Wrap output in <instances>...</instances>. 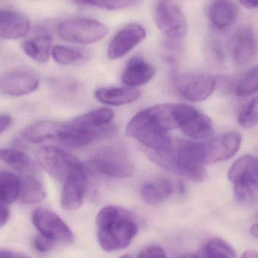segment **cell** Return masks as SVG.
<instances>
[{
  "mask_svg": "<svg viewBox=\"0 0 258 258\" xmlns=\"http://www.w3.org/2000/svg\"><path fill=\"white\" fill-rule=\"evenodd\" d=\"M147 154L150 160L161 168L189 180L201 182L207 177L203 143L172 140L163 150L147 149Z\"/></svg>",
  "mask_w": 258,
  "mask_h": 258,
  "instance_id": "6da1fadb",
  "label": "cell"
},
{
  "mask_svg": "<svg viewBox=\"0 0 258 258\" xmlns=\"http://www.w3.org/2000/svg\"><path fill=\"white\" fill-rule=\"evenodd\" d=\"M175 128L173 104H159L138 112L129 121L126 133L147 150H161L171 144L170 132Z\"/></svg>",
  "mask_w": 258,
  "mask_h": 258,
  "instance_id": "7a4b0ae2",
  "label": "cell"
},
{
  "mask_svg": "<svg viewBox=\"0 0 258 258\" xmlns=\"http://www.w3.org/2000/svg\"><path fill=\"white\" fill-rule=\"evenodd\" d=\"M96 226L98 242L106 251L126 248L138 232L130 212L118 206L103 208L97 215Z\"/></svg>",
  "mask_w": 258,
  "mask_h": 258,
  "instance_id": "3957f363",
  "label": "cell"
},
{
  "mask_svg": "<svg viewBox=\"0 0 258 258\" xmlns=\"http://www.w3.org/2000/svg\"><path fill=\"white\" fill-rule=\"evenodd\" d=\"M155 22L165 35L169 48L177 47L187 33V22L176 0H158L155 7Z\"/></svg>",
  "mask_w": 258,
  "mask_h": 258,
  "instance_id": "277c9868",
  "label": "cell"
},
{
  "mask_svg": "<svg viewBox=\"0 0 258 258\" xmlns=\"http://www.w3.org/2000/svg\"><path fill=\"white\" fill-rule=\"evenodd\" d=\"M90 163L100 174L113 178H128L134 172L132 159L122 146L109 145L98 149L91 157Z\"/></svg>",
  "mask_w": 258,
  "mask_h": 258,
  "instance_id": "5b68a950",
  "label": "cell"
},
{
  "mask_svg": "<svg viewBox=\"0 0 258 258\" xmlns=\"http://www.w3.org/2000/svg\"><path fill=\"white\" fill-rule=\"evenodd\" d=\"M59 36L73 43H95L104 39L109 32L108 27L96 20L74 18L59 23L57 27Z\"/></svg>",
  "mask_w": 258,
  "mask_h": 258,
  "instance_id": "8992f818",
  "label": "cell"
},
{
  "mask_svg": "<svg viewBox=\"0 0 258 258\" xmlns=\"http://www.w3.org/2000/svg\"><path fill=\"white\" fill-rule=\"evenodd\" d=\"M173 115L177 128L194 139H206L213 134L212 119L192 106L173 104Z\"/></svg>",
  "mask_w": 258,
  "mask_h": 258,
  "instance_id": "52a82bcc",
  "label": "cell"
},
{
  "mask_svg": "<svg viewBox=\"0 0 258 258\" xmlns=\"http://www.w3.org/2000/svg\"><path fill=\"white\" fill-rule=\"evenodd\" d=\"M36 159L39 165L53 178L62 183L73 170L81 163L75 156L52 146L41 147L36 153Z\"/></svg>",
  "mask_w": 258,
  "mask_h": 258,
  "instance_id": "ba28073f",
  "label": "cell"
},
{
  "mask_svg": "<svg viewBox=\"0 0 258 258\" xmlns=\"http://www.w3.org/2000/svg\"><path fill=\"white\" fill-rule=\"evenodd\" d=\"M215 77L205 73L182 74L175 81V88L179 95L192 102L207 99L215 90Z\"/></svg>",
  "mask_w": 258,
  "mask_h": 258,
  "instance_id": "9c48e42d",
  "label": "cell"
},
{
  "mask_svg": "<svg viewBox=\"0 0 258 258\" xmlns=\"http://www.w3.org/2000/svg\"><path fill=\"white\" fill-rule=\"evenodd\" d=\"M33 225L40 234L59 243L70 244L74 241V233L66 223L52 211L36 209L32 215Z\"/></svg>",
  "mask_w": 258,
  "mask_h": 258,
  "instance_id": "30bf717a",
  "label": "cell"
},
{
  "mask_svg": "<svg viewBox=\"0 0 258 258\" xmlns=\"http://www.w3.org/2000/svg\"><path fill=\"white\" fill-rule=\"evenodd\" d=\"M87 188V175L83 164L77 165L63 182L60 204L66 211L78 209L83 204Z\"/></svg>",
  "mask_w": 258,
  "mask_h": 258,
  "instance_id": "8fae6325",
  "label": "cell"
},
{
  "mask_svg": "<svg viewBox=\"0 0 258 258\" xmlns=\"http://www.w3.org/2000/svg\"><path fill=\"white\" fill-rule=\"evenodd\" d=\"M242 136L228 132L207 143H203L205 163H218L233 157L240 148Z\"/></svg>",
  "mask_w": 258,
  "mask_h": 258,
  "instance_id": "7c38bea8",
  "label": "cell"
},
{
  "mask_svg": "<svg viewBox=\"0 0 258 258\" xmlns=\"http://www.w3.org/2000/svg\"><path fill=\"white\" fill-rule=\"evenodd\" d=\"M39 84V77L33 71L15 70L0 78V92L9 96H23L36 91Z\"/></svg>",
  "mask_w": 258,
  "mask_h": 258,
  "instance_id": "4fadbf2b",
  "label": "cell"
},
{
  "mask_svg": "<svg viewBox=\"0 0 258 258\" xmlns=\"http://www.w3.org/2000/svg\"><path fill=\"white\" fill-rule=\"evenodd\" d=\"M146 37V30L142 26L132 23L121 29L110 42L107 48V57L116 60L126 55Z\"/></svg>",
  "mask_w": 258,
  "mask_h": 258,
  "instance_id": "5bb4252c",
  "label": "cell"
},
{
  "mask_svg": "<svg viewBox=\"0 0 258 258\" xmlns=\"http://www.w3.org/2000/svg\"><path fill=\"white\" fill-rule=\"evenodd\" d=\"M258 42L254 30L248 26L236 30L232 39L233 58L237 64L249 63L257 54Z\"/></svg>",
  "mask_w": 258,
  "mask_h": 258,
  "instance_id": "9a60e30c",
  "label": "cell"
},
{
  "mask_svg": "<svg viewBox=\"0 0 258 258\" xmlns=\"http://www.w3.org/2000/svg\"><path fill=\"white\" fill-rule=\"evenodd\" d=\"M30 29V21L22 14L12 10H0L1 39H21L29 33Z\"/></svg>",
  "mask_w": 258,
  "mask_h": 258,
  "instance_id": "2e32d148",
  "label": "cell"
},
{
  "mask_svg": "<svg viewBox=\"0 0 258 258\" xmlns=\"http://www.w3.org/2000/svg\"><path fill=\"white\" fill-rule=\"evenodd\" d=\"M155 74L153 65L142 57H134L124 68L121 80L128 87H138L150 82Z\"/></svg>",
  "mask_w": 258,
  "mask_h": 258,
  "instance_id": "e0dca14e",
  "label": "cell"
},
{
  "mask_svg": "<svg viewBox=\"0 0 258 258\" xmlns=\"http://www.w3.org/2000/svg\"><path fill=\"white\" fill-rule=\"evenodd\" d=\"M45 197L46 190L37 171L21 175L19 198L23 204H37Z\"/></svg>",
  "mask_w": 258,
  "mask_h": 258,
  "instance_id": "ac0fdd59",
  "label": "cell"
},
{
  "mask_svg": "<svg viewBox=\"0 0 258 258\" xmlns=\"http://www.w3.org/2000/svg\"><path fill=\"white\" fill-rule=\"evenodd\" d=\"M237 15V8L230 0H215L209 9V19L214 27L219 30L233 25Z\"/></svg>",
  "mask_w": 258,
  "mask_h": 258,
  "instance_id": "d6986e66",
  "label": "cell"
},
{
  "mask_svg": "<svg viewBox=\"0 0 258 258\" xmlns=\"http://www.w3.org/2000/svg\"><path fill=\"white\" fill-rule=\"evenodd\" d=\"M95 98L103 104L121 106L131 104L141 96V92L134 88H102L95 93Z\"/></svg>",
  "mask_w": 258,
  "mask_h": 258,
  "instance_id": "ffe728a7",
  "label": "cell"
},
{
  "mask_svg": "<svg viewBox=\"0 0 258 258\" xmlns=\"http://www.w3.org/2000/svg\"><path fill=\"white\" fill-rule=\"evenodd\" d=\"M52 38L47 33L33 36L22 44L25 54L35 61L46 63L51 54Z\"/></svg>",
  "mask_w": 258,
  "mask_h": 258,
  "instance_id": "44dd1931",
  "label": "cell"
},
{
  "mask_svg": "<svg viewBox=\"0 0 258 258\" xmlns=\"http://www.w3.org/2000/svg\"><path fill=\"white\" fill-rule=\"evenodd\" d=\"M59 122L52 121H39L28 125L24 132L23 137L32 144H41L51 140H57Z\"/></svg>",
  "mask_w": 258,
  "mask_h": 258,
  "instance_id": "7402d4cb",
  "label": "cell"
},
{
  "mask_svg": "<svg viewBox=\"0 0 258 258\" xmlns=\"http://www.w3.org/2000/svg\"><path fill=\"white\" fill-rule=\"evenodd\" d=\"M228 178L232 183L242 180H258V159L245 155L238 159L229 170Z\"/></svg>",
  "mask_w": 258,
  "mask_h": 258,
  "instance_id": "603a6c76",
  "label": "cell"
},
{
  "mask_svg": "<svg viewBox=\"0 0 258 258\" xmlns=\"http://www.w3.org/2000/svg\"><path fill=\"white\" fill-rule=\"evenodd\" d=\"M0 159L21 175L37 171L33 159L24 152L17 149H0Z\"/></svg>",
  "mask_w": 258,
  "mask_h": 258,
  "instance_id": "cb8c5ba5",
  "label": "cell"
},
{
  "mask_svg": "<svg viewBox=\"0 0 258 258\" xmlns=\"http://www.w3.org/2000/svg\"><path fill=\"white\" fill-rule=\"evenodd\" d=\"M173 192V186L169 180L159 178L146 183L141 189V196L146 203L157 205L170 197Z\"/></svg>",
  "mask_w": 258,
  "mask_h": 258,
  "instance_id": "d4e9b609",
  "label": "cell"
},
{
  "mask_svg": "<svg viewBox=\"0 0 258 258\" xmlns=\"http://www.w3.org/2000/svg\"><path fill=\"white\" fill-rule=\"evenodd\" d=\"M21 178L9 171H0V201L12 204L19 198Z\"/></svg>",
  "mask_w": 258,
  "mask_h": 258,
  "instance_id": "484cf974",
  "label": "cell"
},
{
  "mask_svg": "<svg viewBox=\"0 0 258 258\" xmlns=\"http://www.w3.org/2000/svg\"><path fill=\"white\" fill-rule=\"evenodd\" d=\"M233 192L238 203L251 205L258 200V180H242L233 183Z\"/></svg>",
  "mask_w": 258,
  "mask_h": 258,
  "instance_id": "4316f807",
  "label": "cell"
},
{
  "mask_svg": "<svg viewBox=\"0 0 258 258\" xmlns=\"http://www.w3.org/2000/svg\"><path fill=\"white\" fill-rule=\"evenodd\" d=\"M204 258H236L233 247L221 239H212L203 247Z\"/></svg>",
  "mask_w": 258,
  "mask_h": 258,
  "instance_id": "83f0119b",
  "label": "cell"
},
{
  "mask_svg": "<svg viewBox=\"0 0 258 258\" xmlns=\"http://www.w3.org/2000/svg\"><path fill=\"white\" fill-rule=\"evenodd\" d=\"M51 55L57 63L63 65L75 64L86 59V52L78 48L56 45L51 49Z\"/></svg>",
  "mask_w": 258,
  "mask_h": 258,
  "instance_id": "f1b7e54d",
  "label": "cell"
},
{
  "mask_svg": "<svg viewBox=\"0 0 258 258\" xmlns=\"http://www.w3.org/2000/svg\"><path fill=\"white\" fill-rule=\"evenodd\" d=\"M258 92V66L251 68L241 79L236 87L239 96H249Z\"/></svg>",
  "mask_w": 258,
  "mask_h": 258,
  "instance_id": "f546056e",
  "label": "cell"
},
{
  "mask_svg": "<svg viewBox=\"0 0 258 258\" xmlns=\"http://www.w3.org/2000/svg\"><path fill=\"white\" fill-rule=\"evenodd\" d=\"M83 4L106 10H119L138 6L142 0H77Z\"/></svg>",
  "mask_w": 258,
  "mask_h": 258,
  "instance_id": "4dcf8cb0",
  "label": "cell"
},
{
  "mask_svg": "<svg viewBox=\"0 0 258 258\" xmlns=\"http://www.w3.org/2000/svg\"><path fill=\"white\" fill-rule=\"evenodd\" d=\"M238 121L243 128H251L258 125V97L254 98L239 114Z\"/></svg>",
  "mask_w": 258,
  "mask_h": 258,
  "instance_id": "1f68e13d",
  "label": "cell"
},
{
  "mask_svg": "<svg viewBox=\"0 0 258 258\" xmlns=\"http://www.w3.org/2000/svg\"><path fill=\"white\" fill-rule=\"evenodd\" d=\"M55 242L42 234L38 235L33 239V246L39 252H48L55 247Z\"/></svg>",
  "mask_w": 258,
  "mask_h": 258,
  "instance_id": "d6a6232c",
  "label": "cell"
},
{
  "mask_svg": "<svg viewBox=\"0 0 258 258\" xmlns=\"http://www.w3.org/2000/svg\"><path fill=\"white\" fill-rule=\"evenodd\" d=\"M137 258H167L163 248L159 246H148L138 254Z\"/></svg>",
  "mask_w": 258,
  "mask_h": 258,
  "instance_id": "836d02e7",
  "label": "cell"
},
{
  "mask_svg": "<svg viewBox=\"0 0 258 258\" xmlns=\"http://www.w3.org/2000/svg\"><path fill=\"white\" fill-rule=\"evenodd\" d=\"M10 216V212L6 204L0 201V228L4 227Z\"/></svg>",
  "mask_w": 258,
  "mask_h": 258,
  "instance_id": "e575fe53",
  "label": "cell"
},
{
  "mask_svg": "<svg viewBox=\"0 0 258 258\" xmlns=\"http://www.w3.org/2000/svg\"><path fill=\"white\" fill-rule=\"evenodd\" d=\"M11 122L12 119L10 116L7 114L0 115V135L11 125Z\"/></svg>",
  "mask_w": 258,
  "mask_h": 258,
  "instance_id": "d590c367",
  "label": "cell"
},
{
  "mask_svg": "<svg viewBox=\"0 0 258 258\" xmlns=\"http://www.w3.org/2000/svg\"><path fill=\"white\" fill-rule=\"evenodd\" d=\"M241 4L247 9H257L258 0H239Z\"/></svg>",
  "mask_w": 258,
  "mask_h": 258,
  "instance_id": "8d00e7d4",
  "label": "cell"
},
{
  "mask_svg": "<svg viewBox=\"0 0 258 258\" xmlns=\"http://www.w3.org/2000/svg\"><path fill=\"white\" fill-rule=\"evenodd\" d=\"M242 258H258V253L254 251H247L242 254Z\"/></svg>",
  "mask_w": 258,
  "mask_h": 258,
  "instance_id": "74e56055",
  "label": "cell"
},
{
  "mask_svg": "<svg viewBox=\"0 0 258 258\" xmlns=\"http://www.w3.org/2000/svg\"><path fill=\"white\" fill-rule=\"evenodd\" d=\"M15 255L14 253L8 251H0V258H12Z\"/></svg>",
  "mask_w": 258,
  "mask_h": 258,
  "instance_id": "f35d334b",
  "label": "cell"
},
{
  "mask_svg": "<svg viewBox=\"0 0 258 258\" xmlns=\"http://www.w3.org/2000/svg\"><path fill=\"white\" fill-rule=\"evenodd\" d=\"M251 233L253 236L258 238V223H256L251 227Z\"/></svg>",
  "mask_w": 258,
  "mask_h": 258,
  "instance_id": "ab89813d",
  "label": "cell"
},
{
  "mask_svg": "<svg viewBox=\"0 0 258 258\" xmlns=\"http://www.w3.org/2000/svg\"><path fill=\"white\" fill-rule=\"evenodd\" d=\"M177 258H198V257L192 254H184L179 256V257Z\"/></svg>",
  "mask_w": 258,
  "mask_h": 258,
  "instance_id": "60d3db41",
  "label": "cell"
},
{
  "mask_svg": "<svg viewBox=\"0 0 258 258\" xmlns=\"http://www.w3.org/2000/svg\"><path fill=\"white\" fill-rule=\"evenodd\" d=\"M12 258H28V257H25V256H15V255H14L13 257H12Z\"/></svg>",
  "mask_w": 258,
  "mask_h": 258,
  "instance_id": "b9f144b4",
  "label": "cell"
},
{
  "mask_svg": "<svg viewBox=\"0 0 258 258\" xmlns=\"http://www.w3.org/2000/svg\"><path fill=\"white\" fill-rule=\"evenodd\" d=\"M119 258H132V257H131L130 256H129V255H127V254H126V255L121 256V257H119Z\"/></svg>",
  "mask_w": 258,
  "mask_h": 258,
  "instance_id": "7bdbcfd3",
  "label": "cell"
}]
</instances>
